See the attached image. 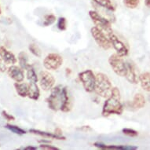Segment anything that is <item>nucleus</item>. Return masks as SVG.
<instances>
[{
    "label": "nucleus",
    "instance_id": "obj_15",
    "mask_svg": "<svg viewBox=\"0 0 150 150\" xmlns=\"http://www.w3.org/2000/svg\"><path fill=\"white\" fill-rule=\"evenodd\" d=\"M30 133L33 134H37V135L42 136L47 138H52V139H57V140H65L66 138L64 136H58L55 133H50L47 131H42L40 130H35V129H31L29 130Z\"/></svg>",
    "mask_w": 150,
    "mask_h": 150
},
{
    "label": "nucleus",
    "instance_id": "obj_27",
    "mask_svg": "<svg viewBox=\"0 0 150 150\" xmlns=\"http://www.w3.org/2000/svg\"><path fill=\"white\" fill-rule=\"evenodd\" d=\"M57 28L61 31H64L67 28V21L63 17H61L57 21Z\"/></svg>",
    "mask_w": 150,
    "mask_h": 150
},
{
    "label": "nucleus",
    "instance_id": "obj_13",
    "mask_svg": "<svg viewBox=\"0 0 150 150\" xmlns=\"http://www.w3.org/2000/svg\"><path fill=\"white\" fill-rule=\"evenodd\" d=\"M0 54L3 59V62L6 64H13L17 62V57L12 52L6 49L5 47H0Z\"/></svg>",
    "mask_w": 150,
    "mask_h": 150
},
{
    "label": "nucleus",
    "instance_id": "obj_30",
    "mask_svg": "<svg viewBox=\"0 0 150 150\" xmlns=\"http://www.w3.org/2000/svg\"><path fill=\"white\" fill-rule=\"evenodd\" d=\"M2 116L4 117V118L7 121H13V120H15V117L13 116H12V115H10V114H9L6 112V111L3 110V112H2Z\"/></svg>",
    "mask_w": 150,
    "mask_h": 150
},
{
    "label": "nucleus",
    "instance_id": "obj_16",
    "mask_svg": "<svg viewBox=\"0 0 150 150\" xmlns=\"http://www.w3.org/2000/svg\"><path fill=\"white\" fill-rule=\"evenodd\" d=\"M92 1L99 6L111 12H114L116 9V6L114 3L113 0H92Z\"/></svg>",
    "mask_w": 150,
    "mask_h": 150
},
{
    "label": "nucleus",
    "instance_id": "obj_20",
    "mask_svg": "<svg viewBox=\"0 0 150 150\" xmlns=\"http://www.w3.org/2000/svg\"><path fill=\"white\" fill-rule=\"evenodd\" d=\"M18 62L20 64V66L21 69L27 70L29 68L32 67V65L28 63V57L26 53L25 52H21L18 54Z\"/></svg>",
    "mask_w": 150,
    "mask_h": 150
},
{
    "label": "nucleus",
    "instance_id": "obj_2",
    "mask_svg": "<svg viewBox=\"0 0 150 150\" xmlns=\"http://www.w3.org/2000/svg\"><path fill=\"white\" fill-rule=\"evenodd\" d=\"M123 112V106L121 102V95L120 90L113 87L110 96L107 98L104 104L101 114L103 116L110 115H121Z\"/></svg>",
    "mask_w": 150,
    "mask_h": 150
},
{
    "label": "nucleus",
    "instance_id": "obj_31",
    "mask_svg": "<svg viewBox=\"0 0 150 150\" xmlns=\"http://www.w3.org/2000/svg\"><path fill=\"white\" fill-rule=\"evenodd\" d=\"M54 132H55V134H56L57 135L63 136L62 135V130H61L60 128H56V129H55V130H54Z\"/></svg>",
    "mask_w": 150,
    "mask_h": 150
},
{
    "label": "nucleus",
    "instance_id": "obj_23",
    "mask_svg": "<svg viewBox=\"0 0 150 150\" xmlns=\"http://www.w3.org/2000/svg\"><path fill=\"white\" fill-rule=\"evenodd\" d=\"M5 127L6 129H8L10 131H12L13 133L16 134H18V135H23L26 134V131L25 130H23L21 128H20L19 127H17L15 125H11V124H6L5 126Z\"/></svg>",
    "mask_w": 150,
    "mask_h": 150
},
{
    "label": "nucleus",
    "instance_id": "obj_24",
    "mask_svg": "<svg viewBox=\"0 0 150 150\" xmlns=\"http://www.w3.org/2000/svg\"><path fill=\"white\" fill-rule=\"evenodd\" d=\"M28 49L31 51L33 55H35V57H40L42 56V52H41V50L40 49V47H38L37 45L34 44V43H32V44L29 45L28 47Z\"/></svg>",
    "mask_w": 150,
    "mask_h": 150
},
{
    "label": "nucleus",
    "instance_id": "obj_11",
    "mask_svg": "<svg viewBox=\"0 0 150 150\" xmlns=\"http://www.w3.org/2000/svg\"><path fill=\"white\" fill-rule=\"evenodd\" d=\"M127 71L125 77L129 83L132 84H137L139 82V76L138 75V70L135 64L133 62H127Z\"/></svg>",
    "mask_w": 150,
    "mask_h": 150
},
{
    "label": "nucleus",
    "instance_id": "obj_33",
    "mask_svg": "<svg viewBox=\"0 0 150 150\" xmlns=\"http://www.w3.org/2000/svg\"><path fill=\"white\" fill-rule=\"evenodd\" d=\"M6 70V67L5 65L2 63V64H0V71H4Z\"/></svg>",
    "mask_w": 150,
    "mask_h": 150
},
{
    "label": "nucleus",
    "instance_id": "obj_36",
    "mask_svg": "<svg viewBox=\"0 0 150 150\" xmlns=\"http://www.w3.org/2000/svg\"><path fill=\"white\" fill-rule=\"evenodd\" d=\"M2 62H3V59H2V57H1V54H0V64H2Z\"/></svg>",
    "mask_w": 150,
    "mask_h": 150
},
{
    "label": "nucleus",
    "instance_id": "obj_6",
    "mask_svg": "<svg viewBox=\"0 0 150 150\" xmlns=\"http://www.w3.org/2000/svg\"><path fill=\"white\" fill-rule=\"evenodd\" d=\"M79 79L83 84L84 90L91 93L94 91L95 88V83H96V76L93 74L92 70H86L79 74Z\"/></svg>",
    "mask_w": 150,
    "mask_h": 150
},
{
    "label": "nucleus",
    "instance_id": "obj_7",
    "mask_svg": "<svg viewBox=\"0 0 150 150\" xmlns=\"http://www.w3.org/2000/svg\"><path fill=\"white\" fill-rule=\"evenodd\" d=\"M91 32L93 40H95V42H97V44L98 45L99 47H101L104 50L110 49L112 44H111L108 37L106 36V34L105 32H102L96 26L91 28Z\"/></svg>",
    "mask_w": 150,
    "mask_h": 150
},
{
    "label": "nucleus",
    "instance_id": "obj_14",
    "mask_svg": "<svg viewBox=\"0 0 150 150\" xmlns=\"http://www.w3.org/2000/svg\"><path fill=\"white\" fill-rule=\"evenodd\" d=\"M93 145L101 149H120V150H136L138 149L137 146L134 145H104L102 143L95 142Z\"/></svg>",
    "mask_w": 150,
    "mask_h": 150
},
{
    "label": "nucleus",
    "instance_id": "obj_9",
    "mask_svg": "<svg viewBox=\"0 0 150 150\" xmlns=\"http://www.w3.org/2000/svg\"><path fill=\"white\" fill-rule=\"evenodd\" d=\"M108 37L110 40L112 46L113 47L114 49L116 50V54L121 57H125L127 55L128 48L123 41H121L116 35L113 34V32L108 35Z\"/></svg>",
    "mask_w": 150,
    "mask_h": 150
},
{
    "label": "nucleus",
    "instance_id": "obj_37",
    "mask_svg": "<svg viewBox=\"0 0 150 150\" xmlns=\"http://www.w3.org/2000/svg\"><path fill=\"white\" fill-rule=\"evenodd\" d=\"M1 13H2V10H1V8H0V15H1Z\"/></svg>",
    "mask_w": 150,
    "mask_h": 150
},
{
    "label": "nucleus",
    "instance_id": "obj_28",
    "mask_svg": "<svg viewBox=\"0 0 150 150\" xmlns=\"http://www.w3.org/2000/svg\"><path fill=\"white\" fill-rule=\"evenodd\" d=\"M123 132L125 135H127L129 137H136L138 135V131L133 130V129H130V128H123L122 130Z\"/></svg>",
    "mask_w": 150,
    "mask_h": 150
},
{
    "label": "nucleus",
    "instance_id": "obj_4",
    "mask_svg": "<svg viewBox=\"0 0 150 150\" xmlns=\"http://www.w3.org/2000/svg\"><path fill=\"white\" fill-rule=\"evenodd\" d=\"M89 16L93 21V24L97 28L104 32L107 35L112 33V28L111 26V21L107 17H104L96 10H90Z\"/></svg>",
    "mask_w": 150,
    "mask_h": 150
},
{
    "label": "nucleus",
    "instance_id": "obj_19",
    "mask_svg": "<svg viewBox=\"0 0 150 150\" xmlns=\"http://www.w3.org/2000/svg\"><path fill=\"white\" fill-rule=\"evenodd\" d=\"M139 82L141 86L144 91H150V73L149 72H144L139 76Z\"/></svg>",
    "mask_w": 150,
    "mask_h": 150
},
{
    "label": "nucleus",
    "instance_id": "obj_18",
    "mask_svg": "<svg viewBox=\"0 0 150 150\" xmlns=\"http://www.w3.org/2000/svg\"><path fill=\"white\" fill-rule=\"evenodd\" d=\"M28 97L34 101H37L40 98V91L37 83H29V93Z\"/></svg>",
    "mask_w": 150,
    "mask_h": 150
},
{
    "label": "nucleus",
    "instance_id": "obj_26",
    "mask_svg": "<svg viewBox=\"0 0 150 150\" xmlns=\"http://www.w3.org/2000/svg\"><path fill=\"white\" fill-rule=\"evenodd\" d=\"M56 21V17L54 14L46 15L44 17V21H43V25L44 26H50L52 24H54Z\"/></svg>",
    "mask_w": 150,
    "mask_h": 150
},
{
    "label": "nucleus",
    "instance_id": "obj_22",
    "mask_svg": "<svg viewBox=\"0 0 150 150\" xmlns=\"http://www.w3.org/2000/svg\"><path fill=\"white\" fill-rule=\"evenodd\" d=\"M27 79H28L30 83H37L39 81V78L37 76V74L35 73L32 66L27 69Z\"/></svg>",
    "mask_w": 150,
    "mask_h": 150
},
{
    "label": "nucleus",
    "instance_id": "obj_10",
    "mask_svg": "<svg viewBox=\"0 0 150 150\" xmlns=\"http://www.w3.org/2000/svg\"><path fill=\"white\" fill-rule=\"evenodd\" d=\"M39 80H40V87L45 91L52 90L55 84L54 77L48 71H41Z\"/></svg>",
    "mask_w": 150,
    "mask_h": 150
},
{
    "label": "nucleus",
    "instance_id": "obj_3",
    "mask_svg": "<svg viewBox=\"0 0 150 150\" xmlns=\"http://www.w3.org/2000/svg\"><path fill=\"white\" fill-rule=\"evenodd\" d=\"M112 85L107 75L104 73H98L96 75V83L94 91L97 94L104 98L110 96L112 91Z\"/></svg>",
    "mask_w": 150,
    "mask_h": 150
},
{
    "label": "nucleus",
    "instance_id": "obj_35",
    "mask_svg": "<svg viewBox=\"0 0 150 150\" xmlns=\"http://www.w3.org/2000/svg\"><path fill=\"white\" fill-rule=\"evenodd\" d=\"M40 142H42V143H50V141H40Z\"/></svg>",
    "mask_w": 150,
    "mask_h": 150
},
{
    "label": "nucleus",
    "instance_id": "obj_1",
    "mask_svg": "<svg viewBox=\"0 0 150 150\" xmlns=\"http://www.w3.org/2000/svg\"><path fill=\"white\" fill-rule=\"evenodd\" d=\"M47 103L51 110H61L63 112H69L72 107L68 89L62 85L53 87L50 95L47 98Z\"/></svg>",
    "mask_w": 150,
    "mask_h": 150
},
{
    "label": "nucleus",
    "instance_id": "obj_17",
    "mask_svg": "<svg viewBox=\"0 0 150 150\" xmlns=\"http://www.w3.org/2000/svg\"><path fill=\"white\" fill-rule=\"evenodd\" d=\"M15 90L17 91V94L21 98H25L28 96L29 93V84L25 83H14Z\"/></svg>",
    "mask_w": 150,
    "mask_h": 150
},
{
    "label": "nucleus",
    "instance_id": "obj_25",
    "mask_svg": "<svg viewBox=\"0 0 150 150\" xmlns=\"http://www.w3.org/2000/svg\"><path fill=\"white\" fill-rule=\"evenodd\" d=\"M124 5L129 9H135L140 3V0H123Z\"/></svg>",
    "mask_w": 150,
    "mask_h": 150
},
{
    "label": "nucleus",
    "instance_id": "obj_32",
    "mask_svg": "<svg viewBox=\"0 0 150 150\" xmlns=\"http://www.w3.org/2000/svg\"><path fill=\"white\" fill-rule=\"evenodd\" d=\"M23 149L25 150H36L37 147H34V146H27V147H25Z\"/></svg>",
    "mask_w": 150,
    "mask_h": 150
},
{
    "label": "nucleus",
    "instance_id": "obj_29",
    "mask_svg": "<svg viewBox=\"0 0 150 150\" xmlns=\"http://www.w3.org/2000/svg\"><path fill=\"white\" fill-rule=\"evenodd\" d=\"M40 148L45 150H59V148L54 147L53 145H50L49 144H44V143L42 144V145H40Z\"/></svg>",
    "mask_w": 150,
    "mask_h": 150
},
{
    "label": "nucleus",
    "instance_id": "obj_34",
    "mask_svg": "<svg viewBox=\"0 0 150 150\" xmlns=\"http://www.w3.org/2000/svg\"><path fill=\"white\" fill-rule=\"evenodd\" d=\"M145 4L147 7L150 8V0H145Z\"/></svg>",
    "mask_w": 150,
    "mask_h": 150
},
{
    "label": "nucleus",
    "instance_id": "obj_8",
    "mask_svg": "<svg viewBox=\"0 0 150 150\" xmlns=\"http://www.w3.org/2000/svg\"><path fill=\"white\" fill-rule=\"evenodd\" d=\"M63 64V58L61 55L55 53H51L45 57L43 65L47 70H57Z\"/></svg>",
    "mask_w": 150,
    "mask_h": 150
},
{
    "label": "nucleus",
    "instance_id": "obj_5",
    "mask_svg": "<svg viewBox=\"0 0 150 150\" xmlns=\"http://www.w3.org/2000/svg\"><path fill=\"white\" fill-rule=\"evenodd\" d=\"M117 54H112L108 58V63L115 73L119 76H125L127 71V64L123 59Z\"/></svg>",
    "mask_w": 150,
    "mask_h": 150
},
{
    "label": "nucleus",
    "instance_id": "obj_21",
    "mask_svg": "<svg viewBox=\"0 0 150 150\" xmlns=\"http://www.w3.org/2000/svg\"><path fill=\"white\" fill-rule=\"evenodd\" d=\"M145 105V98L142 93H137L133 99V106L135 108H142Z\"/></svg>",
    "mask_w": 150,
    "mask_h": 150
},
{
    "label": "nucleus",
    "instance_id": "obj_12",
    "mask_svg": "<svg viewBox=\"0 0 150 150\" xmlns=\"http://www.w3.org/2000/svg\"><path fill=\"white\" fill-rule=\"evenodd\" d=\"M8 76L17 83H21L25 79V73L23 69L20 67L12 65L7 70Z\"/></svg>",
    "mask_w": 150,
    "mask_h": 150
}]
</instances>
